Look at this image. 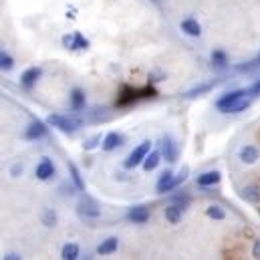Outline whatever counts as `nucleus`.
I'll return each instance as SVG.
<instances>
[{
	"mask_svg": "<svg viewBox=\"0 0 260 260\" xmlns=\"http://www.w3.org/2000/svg\"><path fill=\"white\" fill-rule=\"evenodd\" d=\"M47 123L61 129L63 133H75V131L81 127V121L79 119H73V117H67V115H49L47 117Z\"/></svg>",
	"mask_w": 260,
	"mask_h": 260,
	"instance_id": "1",
	"label": "nucleus"
},
{
	"mask_svg": "<svg viewBox=\"0 0 260 260\" xmlns=\"http://www.w3.org/2000/svg\"><path fill=\"white\" fill-rule=\"evenodd\" d=\"M149 151H151V143L149 141H143V143H139L133 151H131L129 155H127V159H125V168L127 170H133V168H137V166H141L143 164V159L149 155Z\"/></svg>",
	"mask_w": 260,
	"mask_h": 260,
	"instance_id": "2",
	"label": "nucleus"
},
{
	"mask_svg": "<svg viewBox=\"0 0 260 260\" xmlns=\"http://www.w3.org/2000/svg\"><path fill=\"white\" fill-rule=\"evenodd\" d=\"M248 95V91L246 89H236V91H230V93H226V95H222L220 99H218V103H216V107L222 111V113H228L230 111V107L232 105H236L240 99H244Z\"/></svg>",
	"mask_w": 260,
	"mask_h": 260,
	"instance_id": "3",
	"label": "nucleus"
},
{
	"mask_svg": "<svg viewBox=\"0 0 260 260\" xmlns=\"http://www.w3.org/2000/svg\"><path fill=\"white\" fill-rule=\"evenodd\" d=\"M55 164L49 159V157H43L41 161H39V166H37V170H35V174H37V178L41 180V182H47V180H51L53 176H55Z\"/></svg>",
	"mask_w": 260,
	"mask_h": 260,
	"instance_id": "4",
	"label": "nucleus"
},
{
	"mask_svg": "<svg viewBox=\"0 0 260 260\" xmlns=\"http://www.w3.org/2000/svg\"><path fill=\"white\" fill-rule=\"evenodd\" d=\"M161 155H164L170 164L178 161V145H176V141H174L170 135H166V137L161 139Z\"/></svg>",
	"mask_w": 260,
	"mask_h": 260,
	"instance_id": "5",
	"label": "nucleus"
},
{
	"mask_svg": "<svg viewBox=\"0 0 260 260\" xmlns=\"http://www.w3.org/2000/svg\"><path fill=\"white\" fill-rule=\"evenodd\" d=\"M63 45L71 51H77V49H89V41L81 35V32H73V35H67L63 37Z\"/></svg>",
	"mask_w": 260,
	"mask_h": 260,
	"instance_id": "6",
	"label": "nucleus"
},
{
	"mask_svg": "<svg viewBox=\"0 0 260 260\" xmlns=\"http://www.w3.org/2000/svg\"><path fill=\"white\" fill-rule=\"evenodd\" d=\"M41 75H43L41 67H30V69H26V71L22 73V77H20L22 87H24V89H32V87L37 85V81L41 79Z\"/></svg>",
	"mask_w": 260,
	"mask_h": 260,
	"instance_id": "7",
	"label": "nucleus"
},
{
	"mask_svg": "<svg viewBox=\"0 0 260 260\" xmlns=\"http://www.w3.org/2000/svg\"><path fill=\"white\" fill-rule=\"evenodd\" d=\"M149 208L145 206H133L129 212H127V220L133 222V224H145L149 220Z\"/></svg>",
	"mask_w": 260,
	"mask_h": 260,
	"instance_id": "8",
	"label": "nucleus"
},
{
	"mask_svg": "<svg viewBox=\"0 0 260 260\" xmlns=\"http://www.w3.org/2000/svg\"><path fill=\"white\" fill-rule=\"evenodd\" d=\"M49 125V123H47ZM47 125L43 123V121H39V119H35L28 127H26V131H24V137L26 139H30V141H35V139H41L43 135H47Z\"/></svg>",
	"mask_w": 260,
	"mask_h": 260,
	"instance_id": "9",
	"label": "nucleus"
},
{
	"mask_svg": "<svg viewBox=\"0 0 260 260\" xmlns=\"http://www.w3.org/2000/svg\"><path fill=\"white\" fill-rule=\"evenodd\" d=\"M77 212H79V216L81 218H99L101 216V210H99V206L95 204V202H81L79 204V208H77Z\"/></svg>",
	"mask_w": 260,
	"mask_h": 260,
	"instance_id": "10",
	"label": "nucleus"
},
{
	"mask_svg": "<svg viewBox=\"0 0 260 260\" xmlns=\"http://www.w3.org/2000/svg\"><path fill=\"white\" fill-rule=\"evenodd\" d=\"M220 180H222L220 172H216V170H212V172H204V174L198 176V186H200V188H212V186H216Z\"/></svg>",
	"mask_w": 260,
	"mask_h": 260,
	"instance_id": "11",
	"label": "nucleus"
},
{
	"mask_svg": "<svg viewBox=\"0 0 260 260\" xmlns=\"http://www.w3.org/2000/svg\"><path fill=\"white\" fill-rule=\"evenodd\" d=\"M121 143H123V137H121L117 131H111V133H107V135L103 137L101 149H103V151H113V149L119 147Z\"/></svg>",
	"mask_w": 260,
	"mask_h": 260,
	"instance_id": "12",
	"label": "nucleus"
},
{
	"mask_svg": "<svg viewBox=\"0 0 260 260\" xmlns=\"http://www.w3.org/2000/svg\"><path fill=\"white\" fill-rule=\"evenodd\" d=\"M172 184H174V174H172V170H166L161 174V178L157 180L155 192L157 194H168V192H172Z\"/></svg>",
	"mask_w": 260,
	"mask_h": 260,
	"instance_id": "13",
	"label": "nucleus"
},
{
	"mask_svg": "<svg viewBox=\"0 0 260 260\" xmlns=\"http://www.w3.org/2000/svg\"><path fill=\"white\" fill-rule=\"evenodd\" d=\"M182 216H184V206L182 204H170L168 208H166V220L170 222V224H178V222H182Z\"/></svg>",
	"mask_w": 260,
	"mask_h": 260,
	"instance_id": "14",
	"label": "nucleus"
},
{
	"mask_svg": "<svg viewBox=\"0 0 260 260\" xmlns=\"http://www.w3.org/2000/svg\"><path fill=\"white\" fill-rule=\"evenodd\" d=\"M117 248H119V238L109 236V238H105V240L97 246V252L105 256V254H113V252H117Z\"/></svg>",
	"mask_w": 260,
	"mask_h": 260,
	"instance_id": "15",
	"label": "nucleus"
},
{
	"mask_svg": "<svg viewBox=\"0 0 260 260\" xmlns=\"http://www.w3.org/2000/svg\"><path fill=\"white\" fill-rule=\"evenodd\" d=\"M240 159L244 161V164H256L260 157V151L254 147V145H244V147H240Z\"/></svg>",
	"mask_w": 260,
	"mask_h": 260,
	"instance_id": "16",
	"label": "nucleus"
},
{
	"mask_svg": "<svg viewBox=\"0 0 260 260\" xmlns=\"http://www.w3.org/2000/svg\"><path fill=\"white\" fill-rule=\"evenodd\" d=\"M139 97H141V91H139V89H129V87H125V89L121 91L119 99H117V105H129V103H133V101L139 99Z\"/></svg>",
	"mask_w": 260,
	"mask_h": 260,
	"instance_id": "17",
	"label": "nucleus"
},
{
	"mask_svg": "<svg viewBox=\"0 0 260 260\" xmlns=\"http://www.w3.org/2000/svg\"><path fill=\"white\" fill-rule=\"evenodd\" d=\"M182 30L188 35V37H200L202 35V26L196 18H186L182 20Z\"/></svg>",
	"mask_w": 260,
	"mask_h": 260,
	"instance_id": "18",
	"label": "nucleus"
},
{
	"mask_svg": "<svg viewBox=\"0 0 260 260\" xmlns=\"http://www.w3.org/2000/svg\"><path fill=\"white\" fill-rule=\"evenodd\" d=\"M159 161H161V153L159 151H149V155L143 159V170L145 172H153L157 166H159Z\"/></svg>",
	"mask_w": 260,
	"mask_h": 260,
	"instance_id": "19",
	"label": "nucleus"
},
{
	"mask_svg": "<svg viewBox=\"0 0 260 260\" xmlns=\"http://www.w3.org/2000/svg\"><path fill=\"white\" fill-rule=\"evenodd\" d=\"M71 107H73L75 111L85 109V93H83L81 89H73V91H71Z\"/></svg>",
	"mask_w": 260,
	"mask_h": 260,
	"instance_id": "20",
	"label": "nucleus"
},
{
	"mask_svg": "<svg viewBox=\"0 0 260 260\" xmlns=\"http://www.w3.org/2000/svg\"><path fill=\"white\" fill-rule=\"evenodd\" d=\"M242 200H246V202H250V204H258L260 202V188L258 186H248V188H244L242 192Z\"/></svg>",
	"mask_w": 260,
	"mask_h": 260,
	"instance_id": "21",
	"label": "nucleus"
},
{
	"mask_svg": "<svg viewBox=\"0 0 260 260\" xmlns=\"http://www.w3.org/2000/svg\"><path fill=\"white\" fill-rule=\"evenodd\" d=\"M69 172H71V180H73L75 188H77L79 192H83V190H85V182H83V178H81L79 168H77L75 164H69Z\"/></svg>",
	"mask_w": 260,
	"mask_h": 260,
	"instance_id": "22",
	"label": "nucleus"
},
{
	"mask_svg": "<svg viewBox=\"0 0 260 260\" xmlns=\"http://www.w3.org/2000/svg\"><path fill=\"white\" fill-rule=\"evenodd\" d=\"M61 258L65 260H77L79 258V246L75 242H69L63 246V252H61Z\"/></svg>",
	"mask_w": 260,
	"mask_h": 260,
	"instance_id": "23",
	"label": "nucleus"
},
{
	"mask_svg": "<svg viewBox=\"0 0 260 260\" xmlns=\"http://www.w3.org/2000/svg\"><path fill=\"white\" fill-rule=\"evenodd\" d=\"M206 214H208V218H212V220H224V218H226V212H224L220 206H208Z\"/></svg>",
	"mask_w": 260,
	"mask_h": 260,
	"instance_id": "24",
	"label": "nucleus"
},
{
	"mask_svg": "<svg viewBox=\"0 0 260 260\" xmlns=\"http://www.w3.org/2000/svg\"><path fill=\"white\" fill-rule=\"evenodd\" d=\"M212 63L222 69V67L228 65V55H226L224 51H214V53H212Z\"/></svg>",
	"mask_w": 260,
	"mask_h": 260,
	"instance_id": "25",
	"label": "nucleus"
},
{
	"mask_svg": "<svg viewBox=\"0 0 260 260\" xmlns=\"http://www.w3.org/2000/svg\"><path fill=\"white\" fill-rule=\"evenodd\" d=\"M12 67H14V59H12L6 51H2V53H0V69H2V71H10Z\"/></svg>",
	"mask_w": 260,
	"mask_h": 260,
	"instance_id": "26",
	"label": "nucleus"
},
{
	"mask_svg": "<svg viewBox=\"0 0 260 260\" xmlns=\"http://www.w3.org/2000/svg\"><path fill=\"white\" fill-rule=\"evenodd\" d=\"M43 224H45V226H55V224H57V214H55L51 208H47V210L43 212Z\"/></svg>",
	"mask_w": 260,
	"mask_h": 260,
	"instance_id": "27",
	"label": "nucleus"
},
{
	"mask_svg": "<svg viewBox=\"0 0 260 260\" xmlns=\"http://www.w3.org/2000/svg\"><path fill=\"white\" fill-rule=\"evenodd\" d=\"M101 143H103V139H101V135L97 133V135H93L91 139H87V141L83 143V147H85L87 151H91V149H95V147H99Z\"/></svg>",
	"mask_w": 260,
	"mask_h": 260,
	"instance_id": "28",
	"label": "nucleus"
},
{
	"mask_svg": "<svg viewBox=\"0 0 260 260\" xmlns=\"http://www.w3.org/2000/svg\"><path fill=\"white\" fill-rule=\"evenodd\" d=\"M212 87H214V83L200 85V87H196V89H192V91H188V93H186V97H198V95H202V93H208Z\"/></svg>",
	"mask_w": 260,
	"mask_h": 260,
	"instance_id": "29",
	"label": "nucleus"
},
{
	"mask_svg": "<svg viewBox=\"0 0 260 260\" xmlns=\"http://www.w3.org/2000/svg\"><path fill=\"white\" fill-rule=\"evenodd\" d=\"M250 107V99H240L236 105H232L230 107V111L228 113H240V111H246Z\"/></svg>",
	"mask_w": 260,
	"mask_h": 260,
	"instance_id": "30",
	"label": "nucleus"
},
{
	"mask_svg": "<svg viewBox=\"0 0 260 260\" xmlns=\"http://www.w3.org/2000/svg\"><path fill=\"white\" fill-rule=\"evenodd\" d=\"M172 200H174L176 204H182L184 208H186V206L190 204V196H188V194H176L174 198H172Z\"/></svg>",
	"mask_w": 260,
	"mask_h": 260,
	"instance_id": "31",
	"label": "nucleus"
},
{
	"mask_svg": "<svg viewBox=\"0 0 260 260\" xmlns=\"http://www.w3.org/2000/svg\"><path fill=\"white\" fill-rule=\"evenodd\" d=\"M248 95H252V97H258L260 95V79L252 85V87H250V89H248Z\"/></svg>",
	"mask_w": 260,
	"mask_h": 260,
	"instance_id": "32",
	"label": "nucleus"
},
{
	"mask_svg": "<svg viewBox=\"0 0 260 260\" xmlns=\"http://www.w3.org/2000/svg\"><path fill=\"white\" fill-rule=\"evenodd\" d=\"M10 174H12V178H18L20 174H22V166H12V170H10Z\"/></svg>",
	"mask_w": 260,
	"mask_h": 260,
	"instance_id": "33",
	"label": "nucleus"
},
{
	"mask_svg": "<svg viewBox=\"0 0 260 260\" xmlns=\"http://www.w3.org/2000/svg\"><path fill=\"white\" fill-rule=\"evenodd\" d=\"M252 256H254V258H260V238L254 242V246H252Z\"/></svg>",
	"mask_w": 260,
	"mask_h": 260,
	"instance_id": "34",
	"label": "nucleus"
},
{
	"mask_svg": "<svg viewBox=\"0 0 260 260\" xmlns=\"http://www.w3.org/2000/svg\"><path fill=\"white\" fill-rule=\"evenodd\" d=\"M256 61H258V65H260V53H258V59H256Z\"/></svg>",
	"mask_w": 260,
	"mask_h": 260,
	"instance_id": "35",
	"label": "nucleus"
}]
</instances>
